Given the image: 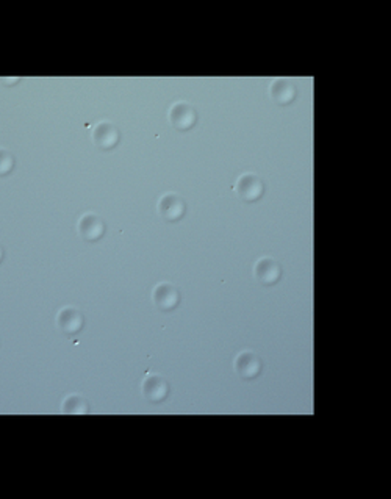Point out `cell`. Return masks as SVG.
Returning a JSON list of instances; mask_svg holds the SVG:
<instances>
[{
    "mask_svg": "<svg viewBox=\"0 0 391 499\" xmlns=\"http://www.w3.org/2000/svg\"><path fill=\"white\" fill-rule=\"evenodd\" d=\"M93 141L99 149L108 151V149H113L117 144V141H119V131L112 122L102 121L93 128Z\"/></svg>",
    "mask_w": 391,
    "mask_h": 499,
    "instance_id": "obj_8",
    "label": "cell"
},
{
    "mask_svg": "<svg viewBox=\"0 0 391 499\" xmlns=\"http://www.w3.org/2000/svg\"><path fill=\"white\" fill-rule=\"evenodd\" d=\"M142 394L151 403H160L168 396V382L158 374H151L142 380Z\"/></svg>",
    "mask_w": 391,
    "mask_h": 499,
    "instance_id": "obj_10",
    "label": "cell"
},
{
    "mask_svg": "<svg viewBox=\"0 0 391 499\" xmlns=\"http://www.w3.org/2000/svg\"><path fill=\"white\" fill-rule=\"evenodd\" d=\"M168 116L171 124L175 128H179V131H188V128H191L196 124V119H198L196 110L185 100L174 102L171 108H169Z\"/></svg>",
    "mask_w": 391,
    "mask_h": 499,
    "instance_id": "obj_2",
    "label": "cell"
},
{
    "mask_svg": "<svg viewBox=\"0 0 391 499\" xmlns=\"http://www.w3.org/2000/svg\"><path fill=\"white\" fill-rule=\"evenodd\" d=\"M15 166V158L13 155L6 151V149L0 147V176H6Z\"/></svg>",
    "mask_w": 391,
    "mask_h": 499,
    "instance_id": "obj_13",
    "label": "cell"
},
{
    "mask_svg": "<svg viewBox=\"0 0 391 499\" xmlns=\"http://www.w3.org/2000/svg\"><path fill=\"white\" fill-rule=\"evenodd\" d=\"M186 211V204L179 194L168 193L165 196H161L158 202V213L163 219H166L169 223L179 221L180 218H184Z\"/></svg>",
    "mask_w": 391,
    "mask_h": 499,
    "instance_id": "obj_3",
    "label": "cell"
},
{
    "mask_svg": "<svg viewBox=\"0 0 391 499\" xmlns=\"http://www.w3.org/2000/svg\"><path fill=\"white\" fill-rule=\"evenodd\" d=\"M263 181L257 174H241L237 179V184H235V193L238 194L239 199L246 200V202H253V200H258L263 194Z\"/></svg>",
    "mask_w": 391,
    "mask_h": 499,
    "instance_id": "obj_1",
    "label": "cell"
},
{
    "mask_svg": "<svg viewBox=\"0 0 391 499\" xmlns=\"http://www.w3.org/2000/svg\"><path fill=\"white\" fill-rule=\"evenodd\" d=\"M235 371L243 379L257 378L262 371V360L252 351H243L235 359Z\"/></svg>",
    "mask_w": 391,
    "mask_h": 499,
    "instance_id": "obj_5",
    "label": "cell"
},
{
    "mask_svg": "<svg viewBox=\"0 0 391 499\" xmlns=\"http://www.w3.org/2000/svg\"><path fill=\"white\" fill-rule=\"evenodd\" d=\"M253 274L256 278L263 285H272L276 283L280 274H282V269H280L279 263L271 257H262L253 267Z\"/></svg>",
    "mask_w": 391,
    "mask_h": 499,
    "instance_id": "obj_9",
    "label": "cell"
},
{
    "mask_svg": "<svg viewBox=\"0 0 391 499\" xmlns=\"http://www.w3.org/2000/svg\"><path fill=\"white\" fill-rule=\"evenodd\" d=\"M57 326L63 334L74 335L83 327V315L75 307H63L57 315Z\"/></svg>",
    "mask_w": 391,
    "mask_h": 499,
    "instance_id": "obj_7",
    "label": "cell"
},
{
    "mask_svg": "<svg viewBox=\"0 0 391 499\" xmlns=\"http://www.w3.org/2000/svg\"><path fill=\"white\" fill-rule=\"evenodd\" d=\"M152 301L160 310L168 312V310H172L175 306H177L180 301V295L174 285L168 282H161L156 285L152 291Z\"/></svg>",
    "mask_w": 391,
    "mask_h": 499,
    "instance_id": "obj_6",
    "label": "cell"
},
{
    "mask_svg": "<svg viewBox=\"0 0 391 499\" xmlns=\"http://www.w3.org/2000/svg\"><path fill=\"white\" fill-rule=\"evenodd\" d=\"M2 258H3V248L0 246V262H2Z\"/></svg>",
    "mask_w": 391,
    "mask_h": 499,
    "instance_id": "obj_14",
    "label": "cell"
},
{
    "mask_svg": "<svg viewBox=\"0 0 391 499\" xmlns=\"http://www.w3.org/2000/svg\"><path fill=\"white\" fill-rule=\"evenodd\" d=\"M61 410L66 415H84L89 412V405L80 394H69L63 401Z\"/></svg>",
    "mask_w": 391,
    "mask_h": 499,
    "instance_id": "obj_12",
    "label": "cell"
},
{
    "mask_svg": "<svg viewBox=\"0 0 391 499\" xmlns=\"http://www.w3.org/2000/svg\"><path fill=\"white\" fill-rule=\"evenodd\" d=\"M77 230L80 233V237L87 241H96L99 239L103 232H105V223L102 221L101 216H97L96 213H84V215L78 219Z\"/></svg>",
    "mask_w": 391,
    "mask_h": 499,
    "instance_id": "obj_4",
    "label": "cell"
},
{
    "mask_svg": "<svg viewBox=\"0 0 391 499\" xmlns=\"http://www.w3.org/2000/svg\"><path fill=\"white\" fill-rule=\"evenodd\" d=\"M270 96L274 102L286 105L296 97V88L290 80L286 79H276L272 80L270 87Z\"/></svg>",
    "mask_w": 391,
    "mask_h": 499,
    "instance_id": "obj_11",
    "label": "cell"
}]
</instances>
